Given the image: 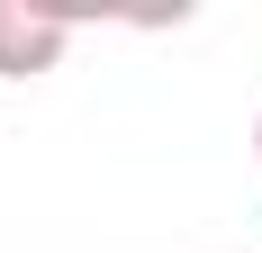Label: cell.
<instances>
[{"label": "cell", "instance_id": "cell-1", "mask_svg": "<svg viewBox=\"0 0 262 253\" xmlns=\"http://www.w3.org/2000/svg\"><path fill=\"white\" fill-rule=\"evenodd\" d=\"M73 46V18L63 9H27V0H0V81H36L63 64Z\"/></svg>", "mask_w": 262, "mask_h": 253}, {"label": "cell", "instance_id": "cell-2", "mask_svg": "<svg viewBox=\"0 0 262 253\" xmlns=\"http://www.w3.org/2000/svg\"><path fill=\"white\" fill-rule=\"evenodd\" d=\"M253 154H262V118H253Z\"/></svg>", "mask_w": 262, "mask_h": 253}]
</instances>
